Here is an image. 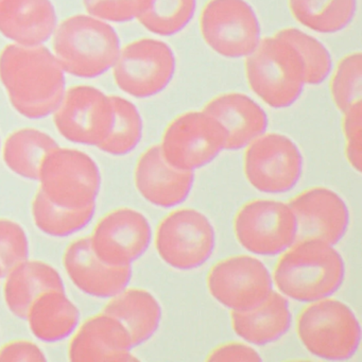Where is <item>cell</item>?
<instances>
[{
    "mask_svg": "<svg viewBox=\"0 0 362 362\" xmlns=\"http://www.w3.org/2000/svg\"><path fill=\"white\" fill-rule=\"evenodd\" d=\"M203 111L217 120L226 131V150L243 149L266 133V112L253 99L240 93H228L211 99Z\"/></svg>",
    "mask_w": 362,
    "mask_h": 362,
    "instance_id": "ffe728a7",
    "label": "cell"
},
{
    "mask_svg": "<svg viewBox=\"0 0 362 362\" xmlns=\"http://www.w3.org/2000/svg\"><path fill=\"white\" fill-rule=\"evenodd\" d=\"M245 60L250 88L272 109L293 105L305 86L304 65L296 50L277 35L264 37Z\"/></svg>",
    "mask_w": 362,
    "mask_h": 362,
    "instance_id": "277c9868",
    "label": "cell"
},
{
    "mask_svg": "<svg viewBox=\"0 0 362 362\" xmlns=\"http://www.w3.org/2000/svg\"><path fill=\"white\" fill-rule=\"evenodd\" d=\"M330 93L334 105L342 113L361 103L362 57L360 52L349 54L338 63L330 81Z\"/></svg>",
    "mask_w": 362,
    "mask_h": 362,
    "instance_id": "1f68e13d",
    "label": "cell"
},
{
    "mask_svg": "<svg viewBox=\"0 0 362 362\" xmlns=\"http://www.w3.org/2000/svg\"><path fill=\"white\" fill-rule=\"evenodd\" d=\"M0 81L14 110L33 120L52 115L66 92L64 69L44 45L6 46L0 52Z\"/></svg>",
    "mask_w": 362,
    "mask_h": 362,
    "instance_id": "6da1fadb",
    "label": "cell"
},
{
    "mask_svg": "<svg viewBox=\"0 0 362 362\" xmlns=\"http://www.w3.org/2000/svg\"><path fill=\"white\" fill-rule=\"evenodd\" d=\"M200 30L205 43L224 58H247L260 42L259 22L245 0H209Z\"/></svg>",
    "mask_w": 362,
    "mask_h": 362,
    "instance_id": "7c38bea8",
    "label": "cell"
},
{
    "mask_svg": "<svg viewBox=\"0 0 362 362\" xmlns=\"http://www.w3.org/2000/svg\"><path fill=\"white\" fill-rule=\"evenodd\" d=\"M59 134L71 144L98 148L109 135L114 119L111 96L90 86L66 90L54 114Z\"/></svg>",
    "mask_w": 362,
    "mask_h": 362,
    "instance_id": "4fadbf2b",
    "label": "cell"
},
{
    "mask_svg": "<svg viewBox=\"0 0 362 362\" xmlns=\"http://www.w3.org/2000/svg\"><path fill=\"white\" fill-rule=\"evenodd\" d=\"M245 149L243 171L254 189L266 194H283L298 185L304 170V158L291 139L279 133H264Z\"/></svg>",
    "mask_w": 362,
    "mask_h": 362,
    "instance_id": "ba28073f",
    "label": "cell"
},
{
    "mask_svg": "<svg viewBox=\"0 0 362 362\" xmlns=\"http://www.w3.org/2000/svg\"><path fill=\"white\" fill-rule=\"evenodd\" d=\"M0 1H1V0H0Z\"/></svg>",
    "mask_w": 362,
    "mask_h": 362,
    "instance_id": "ab89813d",
    "label": "cell"
},
{
    "mask_svg": "<svg viewBox=\"0 0 362 362\" xmlns=\"http://www.w3.org/2000/svg\"><path fill=\"white\" fill-rule=\"evenodd\" d=\"M362 103L353 105L343 113V133L345 137V156L349 166L361 173Z\"/></svg>",
    "mask_w": 362,
    "mask_h": 362,
    "instance_id": "e575fe53",
    "label": "cell"
},
{
    "mask_svg": "<svg viewBox=\"0 0 362 362\" xmlns=\"http://www.w3.org/2000/svg\"><path fill=\"white\" fill-rule=\"evenodd\" d=\"M345 262L334 245L319 239H300L281 254L273 271L279 293L300 303L330 298L342 287Z\"/></svg>",
    "mask_w": 362,
    "mask_h": 362,
    "instance_id": "7a4b0ae2",
    "label": "cell"
},
{
    "mask_svg": "<svg viewBox=\"0 0 362 362\" xmlns=\"http://www.w3.org/2000/svg\"><path fill=\"white\" fill-rule=\"evenodd\" d=\"M37 182L48 200L66 209L96 205L103 173L94 158L78 148L57 146L44 158Z\"/></svg>",
    "mask_w": 362,
    "mask_h": 362,
    "instance_id": "8992f818",
    "label": "cell"
},
{
    "mask_svg": "<svg viewBox=\"0 0 362 362\" xmlns=\"http://www.w3.org/2000/svg\"><path fill=\"white\" fill-rule=\"evenodd\" d=\"M62 264L80 292L99 300L113 298L129 287L132 279V266H111L99 259L88 236L75 239L65 247Z\"/></svg>",
    "mask_w": 362,
    "mask_h": 362,
    "instance_id": "e0dca14e",
    "label": "cell"
},
{
    "mask_svg": "<svg viewBox=\"0 0 362 362\" xmlns=\"http://www.w3.org/2000/svg\"><path fill=\"white\" fill-rule=\"evenodd\" d=\"M99 259L111 266H132L151 245L148 218L132 207H117L103 216L88 236Z\"/></svg>",
    "mask_w": 362,
    "mask_h": 362,
    "instance_id": "9a60e30c",
    "label": "cell"
},
{
    "mask_svg": "<svg viewBox=\"0 0 362 362\" xmlns=\"http://www.w3.org/2000/svg\"><path fill=\"white\" fill-rule=\"evenodd\" d=\"M298 52L304 65L305 84L323 83L332 69V60L325 46L315 37L296 28H286L275 33Z\"/></svg>",
    "mask_w": 362,
    "mask_h": 362,
    "instance_id": "4dcf8cb0",
    "label": "cell"
},
{
    "mask_svg": "<svg viewBox=\"0 0 362 362\" xmlns=\"http://www.w3.org/2000/svg\"><path fill=\"white\" fill-rule=\"evenodd\" d=\"M59 146L56 139L35 128H22L8 135L0 154L10 173L26 181H37L45 156Z\"/></svg>",
    "mask_w": 362,
    "mask_h": 362,
    "instance_id": "484cf974",
    "label": "cell"
},
{
    "mask_svg": "<svg viewBox=\"0 0 362 362\" xmlns=\"http://www.w3.org/2000/svg\"><path fill=\"white\" fill-rule=\"evenodd\" d=\"M30 257L28 233L20 222L0 217V266L7 272Z\"/></svg>",
    "mask_w": 362,
    "mask_h": 362,
    "instance_id": "d6a6232c",
    "label": "cell"
},
{
    "mask_svg": "<svg viewBox=\"0 0 362 362\" xmlns=\"http://www.w3.org/2000/svg\"><path fill=\"white\" fill-rule=\"evenodd\" d=\"M207 289L218 304L243 311L264 302L273 291L266 264L252 255H235L214 264L207 274Z\"/></svg>",
    "mask_w": 362,
    "mask_h": 362,
    "instance_id": "5bb4252c",
    "label": "cell"
},
{
    "mask_svg": "<svg viewBox=\"0 0 362 362\" xmlns=\"http://www.w3.org/2000/svg\"><path fill=\"white\" fill-rule=\"evenodd\" d=\"M50 289H65L58 269L41 259L20 262L4 275L3 298L8 311L24 320L33 300Z\"/></svg>",
    "mask_w": 362,
    "mask_h": 362,
    "instance_id": "7402d4cb",
    "label": "cell"
},
{
    "mask_svg": "<svg viewBox=\"0 0 362 362\" xmlns=\"http://www.w3.org/2000/svg\"><path fill=\"white\" fill-rule=\"evenodd\" d=\"M303 346L320 359L343 361L357 353L361 326L353 309L336 298L309 303L296 320Z\"/></svg>",
    "mask_w": 362,
    "mask_h": 362,
    "instance_id": "5b68a950",
    "label": "cell"
},
{
    "mask_svg": "<svg viewBox=\"0 0 362 362\" xmlns=\"http://www.w3.org/2000/svg\"><path fill=\"white\" fill-rule=\"evenodd\" d=\"M196 8L197 0H147L137 20L153 35L171 37L189 24Z\"/></svg>",
    "mask_w": 362,
    "mask_h": 362,
    "instance_id": "f546056e",
    "label": "cell"
},
{
    "mask_svg": "<svg viewBox=\"0 0 362 362\" xmlns=\"http://www.w3.org/2000/svg\"><path fill=\"white\" fill-rule=\"evenodd\" d=\"M133 349L126 328L101 310L80 322L69 338L67 357L74 362L133 361Z\"/></svg>",
    "mask_w": 362,
    "mask_h": 362,
    "instance_id": "ac0fdd59",
    "label": "cell"
},
{
    "mask_svg": "<svg viewBox=\"0 0 362 362\" xmlns=\"http://www.w3.org/2000/svg\"><path fill=\"white\" fill-rule=\"evenodd\" d=\"M154 245L167 266L179 271L196 270L204 266L215 251V228L201 211L177 209L158 224Z\"/></svg>",
    "mask_w": 362,
    "mask_h": 362,
    "instance_id": "52a82bcc",
    "label": "cell"
},
{
    "mask_svg": "<svg viewBox=\"0 0 362 362\" xmlns=\"http://www.w3.org/2000/svg\"><path fill=\"white\" fill-rule=\"evenodd\" d=\"M175 73V58L164 42L141 39L120 50L113 66L118 88L137 99L150 98L165 90Z\"/></svg>",
    "mask_w": 362,
    "mask_h": 362,
    "instance_id": "8fae6325",
    "label": "cell"
},
{
    "mask_svg": "<svg viewBox=\"0 0 362 362\" xmlns=\"http://www.w3.org/2000/svg\"><path fill=\"white\" fill-rule=\"evenodd\" d=\"M4 275H5V271H4L1 266H0V279H3Z\"/></svg>",
    "mask_w": 362,
    "mask_h": 362,
    "instance_id": "74e56055",
    "label": "cell"
},
{
    "mask_svg": "<svg viewBox=\"0 0 362 362\" xmlns=\"http://www.w3.org/2000/svg\"><path fill=\"white\" fill-rule=\"evenodd\" d=\"M0 149H1V141H0Z\"/></svg>",
    "mask_w": 362,
    "mask_h": 362,
    "instance_id": "f35d334b",
    "label": "cell"
},
{
    "mask_svg": "<svg viewBox=\"0 0 362 362\" xmlns=\"http://www.w3.org/2000/svg\"><path fill=\"white\" fill-rule=\"evenodd\" d=\"M239 245L252 255H281L296 241V222L288 203L255 199L243 204L234 218Z\"/></svg>",
    "mask_w": 362,
    "mask_h": 362,
    "instance_id": "30bf717a",
    "label": "cell"
},
{
    "mask_svg": "<svg viewBox=\"0 0 362 362\" xmlns=\"http://www.w3.org/2000/svg\"><path fill=\"white\" fill-rule=\"evenodd\" d=\"M235 334L247 344L264 346L283 338L291 327L292 315L288 298L273 290L254 308L230 311Z\"/></svg>",
    "mask_w": 362,
    "mask_h": 362,
    "instance_id": "cb8c5ba5",
    "label": "cell"
},
{
    "mask_svg": "<svg viewBox=\"0 0 362 362\" xmlns=\"http://www.w3.org/2000/svg\"><path fill=\"white\" fill-rule=\"evenodd\" d=\"M31 219L35 228L50 238H69L86 230L96 215V205L86 209H66L48 200L41 192L31 201Z\"/></svg>",
    "mask_w": 362,
    "mask_h": 362,
    "instance_id": "4316f807",
    "label": "cell"
},
{
    "mask_svg": "<svg viewBox=\"0 0 362 362\" xmlns=\"http://www.w3.org/2000/svg\"><path fill=\"white\" fill-rule=\"evenodd\" d=\"M207 361H262L258 351L247 343L228 342L209 351Z\"/></svg>",
    "mask_w": 362,
    "mask_h": 362,
    "instance_id": "8d00e7d4",
    "label": "cell"
},
{
    "mask_svg": "<svg viewBox=\"0 0 362 362\" xmlns=\"http://www.w3.org/2000/svg\"><path fill=\"white\" fill-rule=\"evenodd\" d=\"M24 320L37 341L54 344L71 338L81 322V311L66 290L50 289L33 300Z\"/></svg>",
    "mask_w": 362,
    "mask_h": 362,
    "instance_id": "603a6c76",
    "label": "cell"
},
{
    "mask_svg": "<svg viewBox=\"0 0 362 362\" xmlns=\"http://www.w3.org/2000/svg\"><path fill=\"white\" fill-rule=\"evenodd\" d=\"M194 183V173L171 166L165 160L160 145L148 148L135 165V188L153 206H179L189 197Z\"/></svg>",
    "mask_w": 362,
    "mask_h": 362,
    "instance_id": "d6986e66",
    "label": "cell"
},
{
    "mask_svg": "<svg viewBox=\"0 0 362 362\" xmlns=\"http://www.w3.org/2000/svg\"><path fill=\"white\" fill-rule=\"evenodd\" d=\"M46 353L37 342L16 339L0 344V361H46Z\"/></svg>",
    "mask_w": 362,
    "mask_h": 362,
    "instance_id": "d590c367",
    "label": "cell"
},
{
    "mask_svg": "<svg viewBox=\"0 0 362 362\" xmlns=\"http://www.w3.org/2000/svg\"><path fill=\"white\" fill-rule=\"evenodd\" d=\"M57 26L56 9L50 0L0 1V33L14 44L44 45Z\"/></svg>",
    "mask_w": 362,
    "mask_h": 362,
    "instance_id": "44dd1931",
    "label": "cell"
},
{
    "mask_svg": "<svg viewBox=\"0 0 362 362\" xmlns=\"http://www.w3.org/2000/svg\"><path fill=\"white\" fill-rule=\"evenodd\" d=\"M296 22L313 33L332 35L346 28L357 10V0H288Z\"/></svg>",
    "mask_w": 362,
    "mask_h": 362,
    "instance_id": "83f0119b",
    "label": "cell"
},
{
    "mask_svg": "<svg viewBox=\"0 0 362 362\" xmlns=\"http://www.w3.org/2000/svg\"><path fill=\"white\" fill-rule=\"evenodd\" d=\"M226 131L217 120L204 111H192L168 124L160 147L171 166L194 173L226 150Z\"/></svg>",
    "mask_w": 362,
    "mask_h": 362,
    "instance_id": "9c48e42d",
    "label": "cell"
},
{
    "mask_svg": "<svg viewBox=\"0 0 362 362\" xmlns=\"http://www.w3.org/2000/svg\"><path fill=\"white\" fill-rule=\"evenodd\" d=\"M52 37L54 57L65 73L83 79L113 69L122 50L113 27L90 14L67 18Z\"/></svg>",
    "mask_w": 362,
    "mask_h": 362,
    "instance_id": "3957f363",
    "label": "cell"
},
{
    "mask_svg": "<svg viewBox=\"0 0 362 362\" xmlns=\"http://www.w3.org/2000/svg\"><path fill=\"white\" fill-rule=\"evenodd\" d=\"M288 204L296 218V240L319 239L336 245L349 230V206L340 194L329 188H308Z\"/></svg>",
    "mask_w": 362,
    "mask_h": 362,
    "instance_id": "2e32d148",
    "label": "cell"
},
{
    "mask_svg": "<svg viewBox=\"0 0 362 362\" xmlns=\"http://www.w3.org/2000/svg\"><path fill=\"white\" fill-rule=\"evenodd\" d=\"M103 310L126 328L134 349L148 342L156 334L163 317L158 298L141 288L127 287L107 300Z\"/></svg>",
    "mask_w": 362,
    "mask_h": 362,
    "instance_id": "d4e9b609",
    "label": "cell"
},
{
    "mask_svg": "<svg viewBox=\"0 0 362 362\" xmlns=\"http://www.w3.org/2000/svg\"><path fill=\"white\" fill-rule=\"evenodd\" d=\"M90 16L107 23H127L139 18L147 0H83Z\"/></svg>",
    "mask_w": 362,
    "mask_h": 362,
    "instance_id": "836d02e7",
    "label": "cell"
},
{
    "mask_svg": "<svg viewBox=\"0 0 362 362\" xmlns=\"http://www.w3.org/2000/svg\"><path fill=\"white\" fill-rule=\"evenodd\" d=\"M114 119L109 135L99 146V151L114 158L128 156L143 139V119L137 107L128 99L111 96Z\"/></svg>",
    "mask_w": 362,
    "mask_h": 362,
    "instance_id": "f1b7e54d",
    "label": "cell"
}]
</instances>
